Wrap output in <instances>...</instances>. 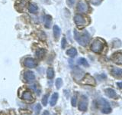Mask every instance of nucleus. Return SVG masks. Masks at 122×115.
Masks as SVG:
<instances>
[{"instance_id":"nucleus-22","label":"nucleus","mask_w":122,"mask_h":115,"mask_svg":"<svg viewBox=\"0 0 122 115\" xmlns=\"http://www.w3.org/2000/svg\"><path fill=\"white\" fill-rule=\"evenodd\" d=\"M78 64H80V65H83V66L85 67H89V64L88 63V61L86 58H80L78 59Z\"/></svg>"},{"instance_id":"nucleus-26","label":"nucleus","mask_w":122,"mask_h":115,"mask_svg":"<svg viewBox=\"0 0 122 115\" xmlns=\"http://www.w3.org/2000/svg\"><path fill=\"white\" fill-rule=\"evenodd\" d=\"M48 98H49V94H45L43 98H42V104H43L44 106H47V102H48Z\"/></svg>"},{"instance_id":"nucleus-18","label":"nucleus","mask_w":122,"mask_h":115,"mask_svg":"<svg viewBox=\"0 0 122 115\" xmlns=\"http://www.w3.org/2000/svg\"><path fill=\"white\" fill-rule=\"evenodd\" d=\"M28 11L30 13H37L38 11V7L36 4L34 3H30L28 6Z\"/></svg>"},{"instance_id":"nucleus-20","label":"nucleus","mask_w":122,"mask_h":115,"mask_svg":"<svg viewBox=\"0 0 122 115\" xmlns=\"http://www.w3.org/2000/svg\"><path fill=\"white\" fill-rule=\"evenodd\" d=\"M45 54H46V51L44 49H38L35 52V55H36V57L37 58L42 59L44 57Z\"/></svg>"},{"instance_id":"nucleus-24","label":"nucleus","mask_w":122,"mask_h":115,"mask_svg":"<svg viewBox=\"0 0 122 115\" xmlns=\"http://www.w3.org/2000/svg\"><path fill=\"white\" fill-rule=\"evenodd\" d=\"M71 104L72 105V107H76V104H77V94H75L72 97V99H71Z\"/></svg>"},{"instance_id":"nucleus-31","label":"nucleus","mask_w":122,"mask_h":115,"mask_svg":"<svg viewBox=\"0 0 122 115\" xmlns=\"http://www.w3.org/2000/svg\"><path fill=\"white\" fill-rule=\"evenodd\" d=\"M117 86L119 87V88H121V89H122V81H121V82H117Z\"/></svg>"},{"instance_id":"nucleus-6","label":"nucleus","mask_w":122,"mask_h":115,"mask_svg":"<svg viewBox=\"0 0 122 115\" xmlns=\"http://www.w3.org/2000/svg\"><path fill=\"white\" fill-rule=\"evenodd\" d=\"M74 22L78 26H83V25H86L87 22L86 18L83 16V15H80V14H76L74 16Z\"/></svg>"},{"instance_id":"nucleus-9","label":"nucleus","mask_w":122,"mask_h":115,"mask_svg":"<svg viewBox=\"0 0 122 115\" xmlns=\"http://www.w3.org/2000/svg\"><path fill=\"white\" fill-rule=\"evenodd\" d=\"M24 79L25 80V81H27L28 83H31L35 80V75H34L33 71H27L24 74Z\"/></svg>"},{"instance_id":"nucleus-12","label":"nucleus","mask_w":122,"mask_h":115,"mask_svg":"<svg viewBox=\"0 0 122 115\" xmlns=\"http://www.w3.org/2000/svg\"><path fill=\"white\" fill-rule=\"evenodd\" d=\"M22 99L27 102H32L34 101V98L31 93L29 91H25L22 94Z\"/></svg>"},{"instance_id":"nucleus-16","label":"nucleus","mask_w":122,"mask_h":115,"mask_svg":"<svg viewBox=\"0 0 122 115\" xmlns=\"http://www.w3.org/2000/svg\"><path fill=\"white\" fill-rule=\"evenodd\" d=\"M113 60L116 64H122V53L118 52V53L115 54L113 58Z\"/></svg>"},{"instance_id":"nucleus-8","label":"nucleus","mask_w":122,"mask_h":115,"mask_svg":"<svg viewBox=\"0 0 122 115\" xmlns=\"http://www.w3.org/2000/svg\"><path fill=\"white\" fill-rule=\"evenodd\" d=\"M24 65L26 68H34L37 67V62L35 59L32 58H28L25 59Z\"/></svg>"},{"instance_id":"nucleus-1","label":"nucleus","mask_w":122,"mask_h":115,"mask_svg":"<svg viewBox=\"0 0 122 115\" xmlns=\"http://www.w3.org/2000/svg\"><path fill=\"white\" fill-rule=\"evenodd\" d=\"M74 38L82 46H86L90 41V34L87 31L80 32L76 29L74 30Z\"/></svg>"},{"instance_id":"nucleus-5","label":"nucleus","mask_w":122,"mask_h":115,"mask_svg":"<svg viewBox=\"0 0 122 115\" xmlns=\"http://www.w3.org/2000/svg\"><path fill=\"white\" fill-rule=\"evenodd\" d=\"M84 76H85V73H84V71L81 68L76 67L73 69V71H72V77H73L76 80H82Z\"/></svg>"},{"instance_id":"nucleus-28","label":"nucleus","mask_w":122,"mask_h":115,"mask_svg":"<svg viewBox=\"0 0 122 115\" xmlns=\"http://www.w3.org/2000/svg\"><path fill=\"white\" fill-rule=\"evenodd\" d=\"M89 2L94 6H99L102 3V0H89Z\"/></svg>"},{"instance_id":"nucleus-19","label":"nucleus","mask_w":122,"mask_h":115,"mask_svg":"<svg viewBox=\"0 0 122 115\" xmlns=\"http://www.w3.org/2000/svg\"><path fill=\"white\" fill-rule=\"evenodd\" d=\"M66 54L68 56H70L71 58H74L77 55V51H76V49L75 48H71L67 50Z\"/></svg>"},{"instance_id":"nucleus-23","label":"nucleus","mask_w":122,"mask_h":115,"mask_svg":"<svg viewBox=\"0 0 122 115\" xmlns=\"http://www.w3.org/2000/svg\"><path fill=\"white\" fill-rule=\"evenodd\" d=\"M25 5H26V1H25V0H18V2L15 4V8H17V9H18V8L20 7L21 9H23Z\"/></svg>"},{"instance_id":"nucleus-30","label":"nucleus","mask_w":122,"mask_h":115,"mask_svg":"<svg viewBox=\"0 0 122 115\" xmlns=\"http://www.w3.org/2000/svg\"><path fill=\"white\" fill-rule=\"evenodd\" d=\"M76 2V0H68V3L70 4V6H72Z\"/></svg>"},{"instance_id":"nucleus-15","label":"nucleus","mask_w":122,"mask_h":115,"mask_svg":"<svg viewBox=\"0 0 122 115\" xmlns=\"http://www.w3.org/2000/svg\"><path fill=\"white\" fill-rule=\"evenodd\" d=\"M51 22H52V17L50 15H47L44 16V26L45 28L50 29L51 28Z\"/></svg>"},{"instance_id":"nucleus-25","label":"nucleus","mask_w":122,"mask_h":115,"mask_svg":"<svg viewBox=\"0 0 122 115\" xmlns=\"http://www.w3.org/2000/svg\"><path fill=\"white\" fill-rule=\"evenodd\" d=\"M55 84H56V87L57 89H60V88L63 86V80L61 78H57L56 80Z\"/></svg>"},{"instance_id":"nucleus-17","label":"nucleus","mask_w":122,"mask_h":115,"mask_svg":"<svg viewBox=\"0 0 122 115\" xmlns=\"http://www.w3.org/2000/svg\"><path fill=\"white\" fill-rule=\"evenodd\" d=\"M59 98V94L58 93H54L53 94L52 97L51 98V101H50V104H51V107H53L56 105V104L57 102V100Z\"/></svg>"},{"instance_id":"nucleus-13","label":"nucleus","mask_w":122,"mask_h":115,"mask_svg":"<svg viewBox=\"0 0 122 115\" xmlns=\"http://www.w3.org/2000/svg\"><path fill=\"white\" fill-rule=\"evenodd\" d=\"M112 75L115 78H121L122 77V69L118 68H113L112 70Z\"/></svg>"},{"instance_id":"nucleus-2","label":"nucleus","mask_w":122,"mask_h":115,"mask_svg":"<svg viewBox=\"0 0 122 115\" xmlns=\"http://www.w3.org/2000/svg\"><path fill=\"white\" fill-rule=\"evenodd\" d=\"M105 42L100 38L95 39L91 45V50L95 53H100L104 48Z\"/></svg>"},{"instance_id":"nucleus-29","label":"nucleus","mask_w":122,"mask_h":115,"mask_svg":"<svg viewBox=\"0 0 122 115\" xmlns=\"http://www.w3.org/2000/svg\"><path fill=\"white\" fill-rule=\"evenodd\" d=\"M66 38L63 37L62 38V41H61V48L64 49L66 48Z\"/></svg>"},{"instance_id":"nucleus-7","label":"nucleus","mask_w":122,"mask_h":115,"mask_svg":"<svg viewBox=\"0 0 122 115\" xmlns=\"http://www.w3.org/2000/svg\"><path fill=\"white\" fill-rule=\"evenodd\" d=\"M82 83L84 84H88V85H92V86H95L96 82H95V80L92 76H91L89 74L85 75V76L83 77V78L82 79Z\"/></svg>"},{"instance_id":"nucleus-11","label":"nucleus","mask_w":122,"mask_h":115,"mask_svg":"<svg viewBox=\"0 0 122 115\" xmlns=\"http://www.w3.org/2000/svg\"><path fill=\"white\" fill-rule=\"evenodd\" d=\"M105 92L106 95L110 98L116 99L117 98V94L116 93V91H114V89H112V88H110V87L106 88V89L105 90Z\"/></svg>"},{"instance_id":"nucleus-4","label":"nucleus","mask_w":122,"mask_h":115,"mask_svg":"<svg viewBox=\"0 0 122 115\" xmlns=\"http://www.w3.org/2000/svg\"><path fill=\"white\" fill-rule=\"evenodd\" d=\"M88 103H89V101H88V98L86 95H82L81 97V99H80L79 103V110L81 111H86L87 110L88 108Z\"/></svg>"},{"instance_id":"nucleus-33","label":"nucleus","mask_w":122,"mask_h":115,"mask_svg":"<svg viewBox=\"0 0 122 115\" xmlns=\"http://www.w3.org/2000/svg\"><path fill=\"white\" fill-rule=\"evenodd\" d=\"M52 115H56V114H52Z\"/></svg>"},{"instance_id":"nucleus-10","label":"nucleus","mask_w":122,"mask_h":115,"mask_svg":"<svg viewBox=\"0 0 122 115\" xmlns=\"http://www.w3.org/2000/svg\"><path fill=\"white\" fill-rule=\"evenodd\" d=\"M77 10L79 12H86L89 10V6H88V5L86 2L81 1L77 5Z\"/></svg>"},{"instance_id":"nucleus-32","label":"nucleus","mask_w":122,"mask_h":115,"mask_svg":"<svg viewBox=\"0 0 122 115\" xmlns=\"http://www.w3.org/2000/svg\"><path fill=\"white\" fill-rule=\"evenodd\" d=\"M42 115H49V111L48 110H44Z\"/></svg>"},{"instance_id":"nucleus-14","label":"nucleus","mask_w":122,"mask_h":115,"mask_svg":"<svg viewBox=\"0 0 122 115\" xmlns=\"http://www.w3.org/2000/svg\"><path fill=\"white\" fill-rule=\"evenodd\" d=\"M53 36H54L55 39L57 40L59 38L60 35V32H61V29L58 25H53Z\"/></svg>"},{"instance_id":"nucleus-27","label":"nucleus","mask_w":122,"mask_h":115,"mask_svg":"<svg viewBox=\"0 0 122 115\" xmlns=\"http://www.w3.org/2000/svg\"><path fill=\"white\" fill-rule=\"evenodd\" d=\"M41 105L40 104H36L35 106H34V111H35V113L37 114H38L41 110Z\"/></svg>"},{"instance_id":"nucleus-21","label":"nucleus","mask_w":122,"mask_h":115,"mask_svg":"<svg viewBox=\"0 0 122 115\" xmlns=\"http://www.w3.org/2000/svg\"><path fill=\"white\" fill-rule=\"evenodd\" d=\"M54 70L53 68H48L47 71V77L48 79H52L54 78Z\"/></svg>"},{"instance_id":"nucleus-3","label":"nucleus","mask_w":122,"mask_h":115,"mask_svg":"<svg viewBox=\"0 0 122 115\" xmlns=\"http://www.w3.org/2000/svg\"><path fill=\"white\" fill-rule=\"evenodd\" d=\"M98 104L102 107V112L103 114H108L112 112V107H110L109 103L104 98H100L98 100Z\"/></svg>"}]
</instances>
